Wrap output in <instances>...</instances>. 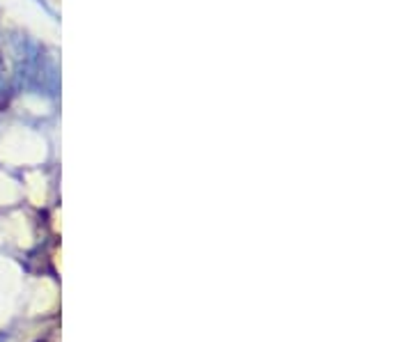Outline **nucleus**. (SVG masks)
<instances>
[{
	"label": "nucleus",
	"mask_w": 413,
	"mask_h": 342,
	"mask_svg": "<svg viewBox=\"0 0 413 342\" xmlns=\"http://www.w3.org/2000/svg\"><path fill=\"white\" fill-rule=\"evenodd\" d=\"M35 3H37V5H40V7H42V10H44V12H47V14H51V17H53V19H56V10H53V7H51V5L47 3V0H35Z\"/></svg>",
	"instance_id": "obj_1"
},
{
	"label": "nucleus",
	"mask_w": 413,
	"mask_h": 342,
	"mask_svg": "<svg viewBox=\"0 0 413 342\" xmlns=\"http://www.w3.org/2000/svg\"><path fill=\"white\" fill-rule=\"evenodd\" d=\"M5 94V76H3V71H0V96Z\"/></svg>",
	"instance_id": "obj_2"
}]
</instances>
